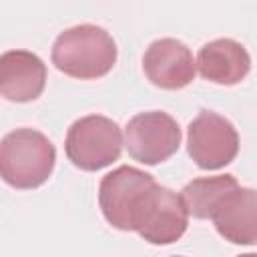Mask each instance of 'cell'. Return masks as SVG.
Returning <instances> with one entry per match:
<instances>
[{
	"mask_svg": "<svg viewBox=\"0 0 257 257\" xmlns=\"http://www.w3.org/2000/svg\"><path fill=\"white\" fill-rule=\"evenodd\" d=\"M116 42L94 24H78L58 34L52 44V64L66 76L94 80L108 74L116 62Z\"/></svg>",
	"mask_w": 257,
	"mask_h": 257,
	"instance_id": "6da1fadb",
	"label": "cell"
},
{
	"mask_svg": "<svg viewBox=\"0 0 257 257\" xmlns=\"http://www.w3.org/2000/svg\"><path fill=\"white\" fill-rule=\"evenodd\" d=\"M155 185L153 175L128 165L104 175L98 187V205L106 223L118 231H133L135 217Z\"/></svg>",
	"mask_w": 257,
	"mask_h": 257,
	"instance_id": "277c9868",
	"label": "cell"
},
{
	"mask_svg": "<svg viewBox=\"0 0 257 257\" xmlns=\"http://www.w3.org/2000/svg\"><path fill=\"white\" fill-rule=\"evenodd\" d=\"M199 74L215 84H239L251 70V56L247 48L231 38H217L207 42L197 56Z\"/></svg>",
	"mask_w": 257,
	"mask_h": 257,
	"instance_id": "8fae6325",
	"label": "cell"
},
{
	"mask_svg": "<svg viewBox=\"0 0 257 257\" xmlns=\"http://www.w3.org/2000/svg\"><path fill=\"white\" fill-rule=\"evenodd\" d=\"M122 133L118 124L102 114L74 120L66 133L64 151L68 161L82 171H100L120 157Z\"/></svg>",
	"mask_w": 257,
	"mask_h": 257,
	"instance_id": "3957f363",
	"label": "cell"
},
{
	"mask_svg": "<svg viewBox=\"0 0 257 257\" xmlns=\"http://www.w3.org/2000/svg\"><path fill=\"white\" fill-rule=\"evenodd\" d=\"M181 145L177 120L163 110L135 114L124 128V147L128 155L143 165H159L171 159Z\"/></svg>",
	"mask_w": 257,
	"mask_h": 257,
	"instance_id": "52a82bcc",
	"label": "cell"
},
{
	"mask_svg": "<svg viewBox=\"0 0 257 257\" xmlns=\"http://www.w3.org/2000/svg\"><path fill=\"white\" fill-rule=\"evenodd\" d=\"M187 225L189 209L181 193L155 185L135 217L133 231L151 245H171L185 235Z\"/></svg>",
	"mask_w": 257,
	"mask_h": 257,
	"instance_id": "8992f818",
	"label": "cell"
},
{
	"mask_svg": "<svg viewBox=\"0 0 257 257\" xmlns=\"http://www.w3.org/2000/svg\"><path fill=\"white\" fill-rule=\"evenodd\" d=\"M211 221L217 233L233 245L257 243V191L247 187L233 189L217 207Z\"/></svg>",
	"mask_w": 257,
	"mask_h": 257,
	"instance_id": "30bf717a",
	"label": "cell"
},
{
	"mask_svg": "<svg viewBox=\"0 0 257 257\" xmlns=\"http://www.w3.org/2000/svg\"><path fill=\"white\" fill-rule=\"evenodd\" d=\"M143 70L151 84L165 90H179L193 82L197 62L181 40L159 38L145 50Z\"/></svg>",
	"mask_w": 257,
	"mask_h": 257,
	"instance_id": "ba28073f",
	"label": "cell"
},
{
	"mask_svg": "<svg viewBox=\"0 0 257 257\" xmlns=\"http://www.w3.org/2000/svg\"><path fill=\"white\" fill-rule=\"evenodd\" d=\"M187 151L199 169H223L233 163L239 153L237 128L225 116L213 110H201L189 124Z\"/></svg>",
	"mask_w": 257,
	"mask_h": 257,
	"instance_id": "5b68a950",
	"label": "cell"
},
{
	"mask_svg": "<svg viewBox=\"0 0 257 257\" xmlns=\"http://www.w3.org/2000/svg\"><path fill=\"white\" fill-rule=\"evenodd\" d=\"M237 187L239 183L233 175L201 177L187 183L181 191V197L189 209V215L195 219H211L221 201Z\"/></svg>",
	"mask_w": 257,
	"mask_h": 257,
	"instance_id": "7c38bea8",
	"label": "cell"
},
{
	"mask_svg": "<svg viewBox=\"0 0 257 257\" xmlns=\"http://www.w3.org/2000/svg\"><path fill=\"white\" fill-rule=\"evenodd\" d=\"M56 163V149L34 128H16L2 139L0 175L14 189H36L48 181Z\"/></svg>",
	"mask_w": 257,
	"mask_h": 257,
	"instance_id": "7a4b0ae2",
	"label": "cell"
},
{
	"mask_svg": "<svg viewBox=\"0 0 257 257\" xmlns=\"http://www.w3.org/2000/svg\"><path fill=\"white\" fill-rule=\"evenodd\" d=\"M46 86V64L28 50H8L0 56V94L12 102L36 100Z\"/></svg>",
	"mask_w": 257,
	"mask_h": 257,
	"instance_id": "9c48e42d",
	"label": "cell"
}]
</instances>
